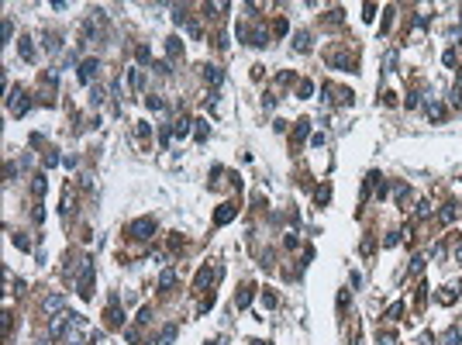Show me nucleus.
Returning <instances> with one entry per match:
<instances>
[{
	"mask_svg": "<svg viewBox=\"0 0 462 345\" xmlns=\"http://www.w3.org/2000/svg\"><path fill=\"white\" fill-rule=\"evenodd\" d=\"M152 228H155V221H152V218H142V221L131 224V235H135V238H148V235H152Z\"/></svg>",
	"mask_w": 462,
	"mask_h": 345,
	"instance_id": "1",
	"label": "nucleus"
},
{
	"mask_svg": "<svg viewBox=\"0 0 462 345\" xmlns=\"http://www.w3.org/2000/svg\"><path fill=\"white\" fill-rule=\"evenodd\" d=\"M80 293H83V297H90V293H93V266H86V269H83V280H80Z\"/></svg>",
	"mask_w": 462,
	"mask_h": 345,
	"instance_id": "2",
	"label": "nucleus"
},
{
	"mask_svg": "<svg viewBox=\"0 0 462 345\" xmlns=\"http://www.w3.org/2000/svg\"><path fill=\"white\" fill-rule=\"evenodd\" d=\"M231 218H235V204H221V211L214 214V224H228Z\"/></svg>",
	"mask_w": 462,
	"mask_h": 345,
	"instance_id": "3",
	"label": "nucleus"
},
{
	"mask_svg": "<svg viewBox=\"0 0 462 345\" xmlns=\"http://www.w3.org/2000/svg\"><path fill=\"white\" fill-rule=\"evenodd\" d=\"M93 73H97V59H86V62L80 66V83H90Z\"/></svg>",
	"mask_w": 462,
	"mask_h": 345,
	"instance_id": "4",
	"label": "nucleus"
},
{
	"mask_svg": "<svg viewBox=\"0 0 462 345\" xmlns=\"http://www.w3.org/2000/svg\"><path fill=\"white\" fill-rule=\"evenodd\" d=\"M221 76H224V73H221V69H217V66H207V80H214V83H221Z\"/></svg>",
	"mask_w": 462,
	"mask_h": 345,
	"instance_id": "5",
	"label": "nucleus"
}]
</instances>
